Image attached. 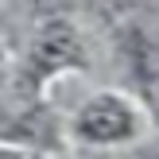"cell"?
Listing matches in <instances>:
<instances>
[{
	"mask_svg": "<svg viewBox=\"0 0 159 159\" xmlns=\"http://www.w3.org/2000/svg\"><path fill=\"white\" fill-rule=\"evenodd\" d=\"M136 0H101V8H113V12H124V8H132Z\"/></svg>",
	"mask_w": 159,
	"mask_h": 159,
	"instance_id": "obj_3",
	"label": "cell"
},
{
	"mask_svg": "<svg viewBox=\"0 0 159 159\" xmlns=\"http://www.w3.org/2000/svg\"><path fill=\"white\" fill-rule=\"evenodd\" d=\"M74 132L85 144H128L140 132V113L120 97V93H97L89 97L74 116Z\"/></svg>",
	"mask_w": 159,
	"mask_h": 159,
	"instance_id": "obj_1",
	"label": "cell"
},
{
	"mask_svg": "<svg viewBox=\"0 0 159 159\" xmlns=\"http://www.w3.org/2000/svg\"><path fill=\"white\" fill-rule=\"evenodd\" d=\"M82 58H85L82 39L66 20H47L31 39V78L35 82H47L58 70L82 66Z\"/></svg>",
	"mask_w": 159,
	"mask_h": 159,
	"instance_id": "obj_2",
	"label": "cell"
}]
</instances>
